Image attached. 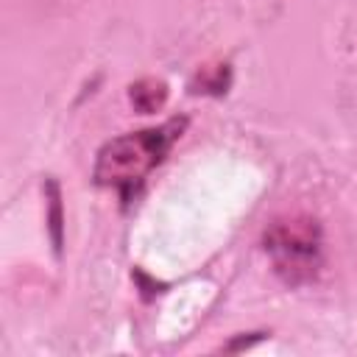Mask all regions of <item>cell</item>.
Wrapping results in <instances>:
<instances>
[{"label":"cell","instance_id":"1","mask_svg":"<svg viewBox=\"0 0 357 357\" xmlns=\"http://www.w3.org/2000/svg\"><path fill=\"white\" fill-rule=\"evenodd\" d=\"M187 123L190 120L181 114V117L165 120L162 126L128 131L103 142L92 170L95 184L114 190L120 204L128 209L139 198L148 176L165 162L170 148L181 139V134L187 131Z\"/></svg>","mask_w":357,"mask_h":357},{"label":"cell","instance_id":"2","mask_svg":"<svg viewBox=\"0 0 357 357\" xmlns=\"http://www.w3.org/2000/svg\"><path fill=\"white\" fill-rule=\"evenodd\" d=\"M265 251L273 262L276 276L284 284H310L315 282L321 265H324V243H321V226L307 215H287L276 218L265 237Z\"/></svg>","mask_w":357,"mask_h":357},{"label":"cell","instance_id":"3","mask_svg":"<svg viewBox=\"0 0 357 357\" xmlns=\"http://www.w3.org/2000/svg\"><path fill=\"white\" fill-rule=\"evenodd\" d=\"M167 100V84L162 78H139L128 86V103L139 114H153Z\"/></svg>","mask_w":357,"mask_h":357},{"label":"cell","instance_id":"4","mask_svg":"<svg viewBox=\"0 0 357 357\" xmlns=\"http://www.w3.org/2000/svg\"><path fill=\"white\" fill-rule=\"evenodd\" d=\"M229 84H231L229 64H206L190 81V92L192 95H226Z\"/></svg>","mask_w":357,"mask_h":357},{"label":"cell","instance_id":"5","mask_svg":"<svg viewBox=\"0 0 357 357\" xmlns=\"http://www.w3.org/2000/svg\"><path fill=\"white\" fill-rule=\"evenodd\" d=\"M47 195H50V240H53V248H56V257H61V195H59V184L50 178L47 181Z\"/></svg>","mask_w":357,"mask_h":357}]
</instances>
